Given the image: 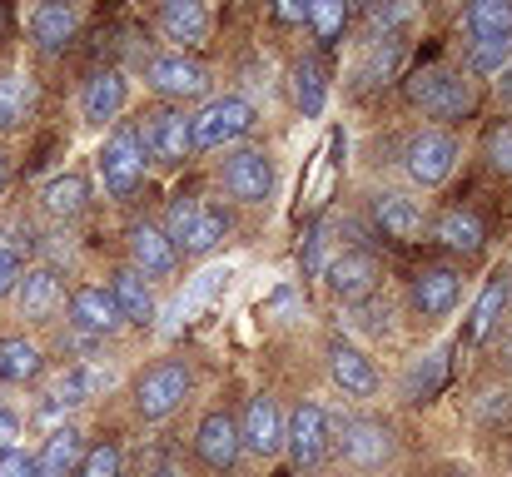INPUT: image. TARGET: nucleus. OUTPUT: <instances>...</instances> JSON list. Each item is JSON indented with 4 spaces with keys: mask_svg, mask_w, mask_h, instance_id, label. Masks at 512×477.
I'll return each instance as SVG.
<instances>
[{
    "mask_svg": "<svg viewBox=\"0 0 512 477\" xmlns=\"http://www.w3.org/2000/svg\"><path fill=\"white\" fill-rule=\"evenodd\" d=\"M170 244L184 254H214L229 234V214L209 199H174L170 204Z\"/></svg>",
    "mask_w": 512,
    "mask_h": 477,
    "instance_id": "f257e3e1",
    "label": "nucleus"
},
{
    "mask_svg": "<svg viewBox=\"0 0 512 477\" xmlns=\"http://www.w3.org/2000/svg\"><path fill=\"white\" fill-rule=\"evenodd\" d=\"M254 125H259V110L244 95H224V100H209L199 115H189V140L194 150H224L244 140Z\"/></svg>",
    "mask_w": 512,
    "mask_h": 477,
    "instance_id": "f03ea898",
    "label": "nucleus"
},
{
    "mask_svg": "<svg viewBox=\"0 0 512 477\" xmlns=\"http://www.w3.org/2000/svg\"><path fill=\"white\" fill-rule=\"evenodd\" d=\"M95 169H100L105 194L130 199V194L140 189V179H145V145H140V130H135V125H115L110 140H105L100 155H95Z\"/></svg>",
    "mask_w": 512,
    "mask_h": 477,
    "instance_id": "7ed1b4c3",
    "label": "nucleus"
},
{
    "mask_svg": "<svg viewBox=\"0 0 512 477\" xmlns=\"http://www.w3.org/2000/svg\"><path fill=\"white\" fill-rule=\"evenodd\" d=\"M408 95L423 115L433 120H463L473 110V80H463L458 70H443V65H428L408 80Z\"/></svg>",
    "mask_w": 512,
    "mask_h": 477,
    "instance_id": "20e7f679",
    "label": "nucleus"
},
{
    "mask_svg": "<svg viewBox=\"0 0 512 477\" xmlns=\"http://www.w3.org/2000/svg\"><path fill=\"white\" fill-rule=\"evenodd\" d=\"M184 393H189V368L165 358V363H155V368L140 373V383H135V413L150 418V423H160V418H170L174 408L184 403Z\"/></svg>",
    "mask_w": 512,
    "mask_h": 477,
    "instance_id": "39448f33",
    "label": "nucleus"
},
{
    "mask_svg": "<svg viewBox=\"0 0 512 477\" xmlns=\"http://www.w3.org/2000/svg\"><path fill=\"white\" fill-rule=\"evenodd\" d=\"M458 140L453 135H443V130H423V135H413L408 140V150H403V169L413 174V184H423V189H438L453 169H458Z\"/></svg>",
    "mask_w": 512,
    "mask_h": 477,
    "instance_id": "423d86ee",
    "label": "nucleus"
},
{
    "mask_svg": "<svg viewBox=\"0 0 512 477\" xmlns=\"http://www.w3.org/2000/svg\"><path fill=\"white\" fill-rule=\"evenodd\" d=\"M284 448H289L294 468H319L324 463V453H329V413L314 398H304L284 418Z\"/></svg>",
    "mask_w": 512,
    "mask_h": 477,
    "instance_id": "0eeeda50",
    "label": "nucleus"
},
{
    "mask_svg": "<svg viewBox=\"0 0 512 477\" xmlns=\"http://www.w3.org/2000/svg\"><path fill=\"white\" fill-rule=\"evenodd\" d=\"M224 189L244 204H264L274 194V159L264 150H234L224 159Z\"/></svg>",
    "mask_w": 512,
    "mask_h": 477,
    "instance_id": "6e6552de",
    "label": "nucleus"
},
{
    "mask_svg": "<svg viewBox=\"0 0 512 477\" xmlns=\"http://www.w3.org/2000/svg\"><path fill=\"white\" fill-rule=\"evenodd\" d=\"M324 279H329V289L339 294L343 304H363L378 289V259L368 249H343V254H334L324 264Z\"/></svg>",
    "mask_w": 512,
    "mask_h": 477,
    "instance_id": "1a4fd4ad",
    "label": "nucleus"
},
{
    "mask_svg": "<svg viewBox=\"0 0 512 477\" xmlns=\"http://www.w3.org/2000/svg\"><path fill=\"white\" fill-rule=\"evenodd\" d=\"M194 453H199L204 468L229 473V468L239 463V453H244L239 423H234L229 413H204V423H199V433H194Z\"/></svg>",
    "mask_w": 512,
    "mask_h": 477,
    "instance_id": "9d476101",
    "label": "nucleus"
},
{
    "mask_svg": "<svg viewBox=\"0 0 512 477\" xmlns=\"http://www.w3.org/2000/svg\"><path fill=\"white\" fill-rule=\"evenodd\" d=\"M150 85L170 100H199L209 95V70L199 60H189L184 50L179 55H155L150 60Z\"/></svg>",
    "mask_w": 512,
    "mask_h": 477,
    "instance_id": "9b49d317",
    "label": "nucleus"
},
{
    "mask_svg": "<svg viewBox=\"0 0 512 477\" xmlns=\"http://www.w3.org/2000/svg\"><path fill=\"white\" fill-rule=\"evenodd\" d=\"M239 438H244V448H249L254 458H274V453H284V413H279V403H274L269 393L249 398L244 423H239Z\"/></svg>",
    "mask_w": 512,
    "mask_h": 477,
    "instance_id": "f8f14e48",
    "label": "nucleus"
},
{
    "mask_svg": "<svg viewBox=\"0 0 512 477\" xmlns=\"http://www.w3.org/2000/svg\"><path fill=\"white\" fill-rule=\"evenodd\" d=\"M140 145H145V155L160 159V164H179V159L194 150V140H189V115H179V110L145 115V125H140Z\"/></svg>",
    "mask_w": 512,
    "mask_h": 477,
    "instance_id": "ddd939ff",
    "label": "nucleus"
},
{
    "mask_svg": "<svg viewBox=\"0 0 512 477\" xmlns=\"http://www.w3.org/2000/svg\"><path fill=\"white\" fill-rule=\"evenodd\" d=\"M130 269L135 274H145V279H170L174 264H179V249L170 244V234L165 229H155V224H130Z\"/></svg>",
    "mask_w": 512,
    "mask_h": 477,
    "instance_id": "4468645a",
    "label": "nucleus"
},
{
    "mask_svg": "<svg viewBox=\"0 0 512 477\" xmlns=\"http://www.w3.org/2000/svg\"><path fill=\"white\" fill-rule=\"evenodd\" d=\"M70 323H75L80 333H90V338H110V333L125 328V318L115 309L110 289H95V284H85V289L70 294Z\"/></svg>",
    "mask_w": 512,
    "mask_h": 477,
    "instance_id": "2eb2a0df",
    "label": "nucleus"
},
{
    "mask_svg": "<svg viewBox=\"0 0 512 477\" xmlns=\"http://www.w3.org/2000/svg\"><path fill=\"white\" fill-rule=\"evenodd\" d=\"M329 373H334V383H339L348 398H373V393H378V368H373V358H368L363 348L343 343V338L329 343Z\"/></svg>",
    "mask_w": 512,
    "mask_h": 477,
    "instance_id": "dca6fc26",
    "label": "nucleus"
},
{
    "mask_svg": "<svg viewBox=\"0 0 512 477\" xmlns=\"http://www.w3.org/2000/svg\"><path fill=\"white\" fill-rule=\"evenodd\" d=\"M125 100H130V85H125V75H120V70H95V75L85 80L80 115H85L90 125H110V120L125 110Z\"/></svg>",
    "mask_w": 512,
    "mask_h": 477,
    "instance_id": "f3484780",
    "label": "nucleus"
},
{
    "mask_svg": "<svg viewBox=\"0 0 512 477\" xmlns=\"http://www.w3.org/2000/svg\"><path fill=\"white\" fill-rule=\"evenodd\" d=\"M463 299V274L458 269H423L413 279V304L423 318H448Z\"/></svg>",
    "mask_w": 512,
    "mask_h": 477,
    "instance_id": "a211bd4d",
    "label": "nucleus"
},
{
    "mask_svg": "<svg viewBox=\"0 0 512 477\" xmlns=\"http://www.w3.org/2000/svg\"><path fill=\"white\" fill-rule=\"evenodd\" d=\"M75 30H80V15H75L70 0H40V5L30 10V35H35V45H40L45 55L65 50V45L75 40Z\"/></svg>",
    "mask_w": 512,
    "mask_h": 477,
    "instance_id": "6ab92c4d",
    "label": "nucleus"
},
{
    "mask_svg": "<svg viewBox=\"0 0 512 477\" xmlns=\"http://www.w3.org/2000/svg\"><path fill=\"white\" fill-rule=\"evenodd\" d=\"M339 448H343V458H348L353 468H378V463L393 453V438H388V428H383V423L358 418V423H343Z\"/></svg>",
    "mask_w": 512,
    "mask_h": 477,
    "instance_id": "aec40b11",
    "label": "nucleus"
},
{
    "mask_svg": "<svg viewBox=\"0 0 512 477\" xmlns=\"http://www.w3.org/2000/svg\"><path fill=\"white\" fill-rule=\"evenodd\" d=\"M110 299H115V309H120L125 323H140V328L155 323V294H150V279H145V274L115 269V274H110Z\"/></svg>",
    "mask_w": 512,
    "mask_h": 477,
    "instance_id": "412c9836",
    "label": "nucleus"
},
{
    "mask_svg": "<svg viewBox=\"0 0 512 477\" xmlns=\"http://www.w3.org/2000/svg\"><path fill=\"white\" fill-rule=\"evenodd\" d=\"M160 30L174 45H204L209 40V5L204 0H165L160 5Z\"/></svg>",
    "mask_w": 512,
    "mask_h": 477,
    "instance_id": "4be33fe9",
    "label": "nucleus"
},
{
    "mask_svg": "<svg viewBox=\"0 0 512 477\" xmlns=\"http://www.w3.org/2000/svg\"><path fill=\"white\" fill-rule=\"evenodd\" d=\"M80 458H85L80 428H55V433L45 438V448H40L30 463H35V477H70L80 468Z\"/></svg>",
    "mask_w": 512,
    "mask_h": 477,
    "instance_id": "5701e85b",
    "label": "nucleus"
},
{
    "mask_svg": "<svg viewBox=\"0 0 512 477\" xmlns=\"http://www.w3.org/2000/svg\"><path fill=\"white\" fill-rule=\"evenodd\" d=\"M373 219L383 224V234H388V239H403V244H413V239L423 234V209H418L413 199L393 194V189L373 194Z\"/></svg>",
    "mask_w": 512,
    "mask_h": 477,
    "instance_id": "b1692460",
    "label": "nucleus"
},
{
    "mask_svg": "<svg viewBox=\"0 0 512 477\" xmlns=\"http://www.w3.org/2000/svg\"><path fill=\"white\" fill-rule=\"evenodd\" d=\"M110 388H115V368H110V363H75V368H65V373H60L55 398H65V403L75 408V403L105 398Z\"/></svg>",
    "mask_w": 512,
    "mask_h": 477,
    "instance_id": "393cba45",
    "label": "nucleus"
},
{
    "mask_svg": "<svg viewBox=\"0 0 512 477\" xmlns=\"http://www.w3.org/2000/svg\"><path fill=\"white\" fill-rule=\"evenodd\" d=\"M55 304H60L55 269H25L20 284H15V309H20V318H50Z\"/></svg>",
    "mask_w": 512,
    "mask_h": 477,
    "instance_id": "a878e982",
    "label": "nucleus"
},
{
    "mask_svg": "<svg viewBox=\"0 0 512 477\" xmlns=\"http://www.w3.org/2000/svg\"><path fill=\"white\" fill-rule=\"evenodd\" d=\"M468 40H512V0H468L463 10Z\"/></svg>",
    "mask_w": 512,
    "mask_h": 477,
    "instance_id": "bb28decb",
    "label": "nucleus"
},
{
    "mask_svg": "<svg viewBox=\"0 0 512 477\" xmlns=\"http://www.w3.org/2000/svg\"><path fill=\"white\" fill-rule=\"evenodd\" d=\"M433 234H438V244L453 249V254H478L483 239H488V234H483V219L468 214V209H448V214H438Z\"/></svg>",
    "mask_w": 512,
    "mask_h": 477,
    "instance_id": "cd10ccee",
    "label": "nucleus"
},
{
    "mask_svg": "<svg viewBox=\"0 0 512 477\" xmlns=\"http://www.w3.org/2000/svg\"><path fill=\"white\" fill-rule=\"evenodd\" d=\"M289 80H294V105L304 110V120H319V115H324V100H329L324 65H319V60H294Z\"/></svg>",
    "mask_w": 512,
    "mask_h": 477,
    "instance_id": "c85d7f7f",
    "label": "nucleus"
},
{
    "mask_svg": "<svg viewBox=\"0 0 512 477\" xmlns=\"http://www.w3.org/2000/svg\"><path fill=\"white\" fill-rule=\"evenodd\" d=\"M40 204H45L55 219H75V214L90 204V184H85V174H55V179L40 189Z\"/></svg>",
    "mask_w": 512,
    "mask_h": 477,
    "instance_id": "c756f323",
    "label": "nucleus"
},
{
    "mask_svg": "<svg viewBox=\"0 0 512 477\" xmlns=\"http://www.w3.org/2000/svg\"><path fill=\"white\" fill-rule=\"evenodd\" d=\"M45 353L30 338H0V383H30L40 378Z\"/></svg>",
    "mask_w": 512,
    "mask_h": 477,
    "instance_id": "7c9ffc66",
    "label": "nucleus"
},
{
    "mask_svg": "<svg viewBox=\"0 0 512 477\" xmlns=\"http://www.w3.org/2000/svg\"><path fill=\"white\" fill-rule=\"evenodd\" d=\"M35 110V85L25 75H0V130H20Z\"/></svg>",
    "mask_w": 512,
    "mask_h": 477,
    "instance_id": "2f4dec72",
    "label": "nucleus"
},
{
    "mask_svg": "<svg viewBox=\"0 0 512 477\" xmlns=\"http://www.w3.org/2000/svg\"><path fill=\"white\" fill-rule=\"evenodd\" d=\"M503 304H508V279H493L483 294H478V304H473V314H468V343H483L493 328H498V318H503Z\"/></svg>",
    "mask_w": 512,
    "mask_h": 477,
    "instance_id": "473e14b6",
    "label": "nucleus"
},
{
    "mask_svg": "<svg viewBox=\"0 0 512 477\" xmlns=\"http://www.w3.org/2000/svg\"><path fill=\"white\" fill-rule=\"evenodd\" d=\"M309 25L324 45H334L348 25V0H309Z\"/></svg>",
    "mask_w": 512,
    "mask_h": 477,
    "instance_id": "72a5a7b5",
    "label": "nucleus"
},
{
    "mask_svg": "<svg viewBox=\"0 0 512 477\" xmlns=\"http://www.w3.org/2000/svg\"><path fill=\"white\" fill-rule=\"evenodd\" d=\"M512 65V40H478L468 45V70L473 75H503Z\"/></svg>",
    "mask_w": 512,
    "mask_h": 477,
    "instance_id": "f704fd0d",
    "label": "nucleus"
},
{
    "mask_svg": "<svg viewBox=\"0 0 512 477\" xmlns=\"http://www.w3.org/2000/svg\"><path fill=\"white\" fill-rule=\"evenodd\" d=\"M443 378H448V358L443 353H428V363H418L413 373H408V398H433L438 388H443Z\"/></svg>",
    "mask_w": 512,
    "mask_h": 477,
    "instance_id": "c9c22d12",
    "label": "nucleus"
},
{
    "mask_svg": "<svg viewBox=\"0 0 512 477\" xmlns=\"http://www.w3.org/2000/svg\"><path fill=\"white\" fill-rule=\"evenodd\" d=\"M80 477H120V448H115V443H95V448H85Z\"/></svg>",
    "mask_w": 512,
    "mask_h": 477,
    "instance_id": "e433bc0d",
    "label": "nucleus"
},
{
    "mask_svg": "<svg viewBox=\"0 0 512 477\" xmlns=\"http://www.w3.org/2000/svg\"><path fill=\"white\" fill-rule=\"evenodd\" d=\"M488 164H493L498 174H508L512 179V125L493 130V140H488Z\"/></svg>",
    "mask_w": 512,
    "mask_h": 477,
    "instance_id": "4c0bfd02",
    "label": "nucleus"
},
{
    "mask_svg": "<svg viewBox=\"0 0 512 477\" xmlns=\"http://www.w3.org/2000/svg\"><path fill=\"white\" fill-rule=\"evenodd\" d=\"M20 254L10 249V244H0V299H10L15 294V284H20Z\"/></svg>",
    "mask_w": 512,
    "mask_h": 477,
    "instance_id": "58836bf2",
    "label": "nucleus"
},
{
    "mask_svg": "<svg viewBox=\"0 0 512 477\" xmlns=\"http://www.w3.org/2000/svg\"><path fill=\"white\" fill-rule=\"evenodd\" d=\"M20 438H25V428H20V418H15L10 408H0V458H10V453H20Z\"/></svg>",
    "mask_w": 512,
    "mask_h": 477,
    "instance_id": "ea45409f",
    "label": "nucleus"
},
{
    "mask_svg": "<svg viewBox=\"0 0 512 477\" xmlns=\"http://www.w3.org/2000/svg\"><path fill=\"white\" fill-rule=\"evenodd\" d=\"M269 10H274V20H284V25H304V20H309V0H269Z\"/></svg>",
    "mask_w": 512,
    "mask_h": 477,
    "instance_id": "a19ab883",
    "label": "nucleus"
},
{
    "mask_svg": "<svg viewBox=\"0 0 512 477\" xmlns=\"http://www.w3.org/2000/svg\"><path fill=\"white\" fill-rule=\"evenodd\" d=\"M0 477H35V463L25 453H10V458H0Z\"/></svg>",
    "mask_w": 512,
    "mask_h": 477,
    "instance_id": "79ce46f5",
    "label": "nucleus"
},
{
    "mask_svg": "<svg viewBox=\"0 0 512 477\" xmlns=\"http://www.w3.org/2000/svg\"><path fill=\"white\" fill-rule=\"evenodd\" d=\"M498 100H503V105L512 110V65L503 70V75H498Z\"/></svg>",
    "mask_w": 512,
    "mask_h": 477,
    "instance_id": "37998d69",
    "label": "nucleus"
},
{
    "mask_svg": "<svg viewBox=\"0 0 512 477\" xmlns=\"http://www.w3.org/2000/svg\"><path fill=\"white\" fill-rule=\"evenodd\" d=\"M498 358H503V363H508V368H512V328H508V333H503V343H498Z\"/></svg>",
    "mask_w": 512,
    "mask_h": 477,
    "instance_id": "c03bdc74",
    "label": "nucleus"
},
{
    "mask_svg": "<svg viewBox=\"0 0 512 477\" xmlns=\"http://www.w3.org/2000/svg\"><path fill=\"white\" fill-rule=\"evenodd\" d=\"M10 35V10H5V0H0V40Z\"/></svg>",
    "mask_w": 512,
    "mask_h": 477,
    "instance_id": "a18cd8bd",
    "label": "nucleus"
},
{
    "mask_svg": "<svg viewBox=\"0 0 512 477\" xmlns=\"http://www.w3.org/2000/svg\"><path fill=\"white\" fill-rule=\"evenodd\" d=\"M10 189V169H5V159H0V194Z\"/></svg>",
    "mask_w": 512,
    "mask_h": 477,
    "instance_id": "49530a36",
    "label": "nucleus"
},
{
    "mask_svg": "<svg viewBox=\"0 0 512 477\" xmlns=\"http://www.w3.org/2000/svg\"><path fill=\"white\" fill-rule=\"evenodd\" d=\"M150 477H174V473H150Z\"/></svg>",
    "mask_w": 512,
    "mask_h": 477,
    "instance_id": "de8ad7c7",
    "label": "nucleus"
},
{
    "mask_svg": "<svg viewBox=\"0 0 512 477\" xmlns=\"http://www.w3.org/2000/svg\"><path fill=\"white\" fill-rule=\"evenodd\" d=\"M368 5H378V0H368Z\"/></svg>",
    "mask_w": 512,
    "mask_h": 477,
    "instance_id": "09e8293b",
    "label": "nucleus"
}]
</instances>
